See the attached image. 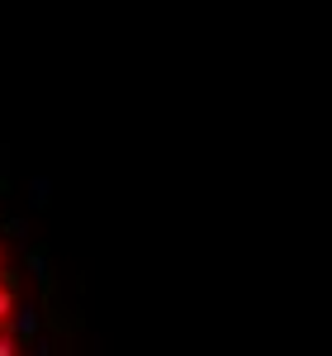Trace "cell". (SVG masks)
Here are the masks:
<instances>
[{
	"label": "cell",
	"instance_id": "6",
	"mask_svg": "<svg viewBox=\"0 0 332 356\" xmlns=\"http://www.w3.org/2000/svg\"><path fill=\"white\" fill-rule=\"evenodd\" d=\"M0 356H19V337L10 328H0Z\"/></svg>",
	"mask_w": 332,
	"mask_h": 356
},
{
	"label": "cell",
	"instance_id": "5",
	"mask_svg": "<svg viewBox=\"0 0 332 356\" xmlns=\"http://www.w3.org/2000/svg\"><path fill=\"white\" fill-rule=\"evenodd\" d=\"M5 233H10L15 243H28V219H5Z\"/></svg>",
	"mask_w": 332,
	"mask_h": 356
},
{
	"label": "cell",
	"instance_id": "4",
	"mask_svg": "<svg viewBox=\"0 0 332 356\" xmlns=\"http://www.w3.org/2000/svg\"><path fill=\"white\" fill-rule=\"evenodd\" d=\"M15 285H5V280H0V323H10V314H15Z\"/></svg>",
	"mask_w": 332,
	"mask_h": 356
},
{
	"label": "cell",
	"instance_id": "1",
	"mask_svg": "<svg viewBox=\"0 0 332 356\" xmlns=\"http://www.w3.org/2000/svg\"><path fill=\"white\" fill-rule=\"evenodd\" d=\"M5 328L15 332V337H38V304H33V300H19Z\"/></svg>",
	"mask_w": 332,
	"mask_h": 356
},
{
	"label": "cell",
	"instance_id": "2",
	"mask_svg": "<svg viewBox=\"0 0 332 356\" xmlns=\"http://www.w3.org/2000/svg\"><path fill=\"white\" fill-rule=\"evenodd\" d=\"M28 204H33V209H48V204H53V181H48V176H33V181H28Z\"/></svg>",
	"mask_w": 332,
	"mask_h": 356
},
{
	"label": "cell",
	"instance_id": "3",
	"mask_svg": "<svg viewBox=\"0 0 332 356\" xmlns=\"http://www.w3.org/2000/svg\"><path fill=\"white\" fill-rule=\"evenodd\" d=\"M48 271H53V261H48V252H43V247H33V252H28V275H38V280H48Z\"/></svg>",
	"mask_w": 332,
	"mask_h": 356
}]
</instances>
